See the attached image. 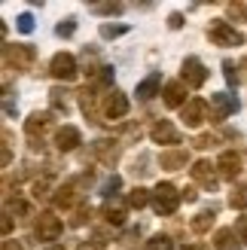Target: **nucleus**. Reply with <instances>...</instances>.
<instances>
[{
    "label": "nucleus",
    "instance_id": "nucleus-27",
    "mask_svg": "<svg viewBox=\"0 0 247 250\" xmlns=\"http://www.w3.org/2000/svg\"><path fill=\"white\" fill-rule=\"evenodd\" d=\"M125 31H128L125 24H101V37H104V40H113V37H122Z\"/></svg>",
    "mask_w": 247,
    "mask_h": 250
},
{
    "label": "nucleus",
    "instance_id": "nucleus-40",
    "mask_svg": "<svg viewBox=\"0 0 247 250\" xmlns=\"http://www.w3.org/2000/svg\"><path fill=\"white\" fill-rule=\"evenodd\" d=\"M238 70H244V80H247V58L241 61V64H238Z\"/></svg>",
    "mask_w": 247,
    "mask_h": 250
},
{
    "label": "nucleus",
    "instance_id": "nucleus-7",
    "mask_svg": "<svg viewBox=\"0 0 247 250\" xmlns=\"http://www.w3.org/2000/svg\"><path fill=\"white\" fill-rule=\"evenodd\" d=\"M205 116H207V101H202V98H192V101L180 110V119H183V125H189V128H199L205 122Z\"/></svg>",
    "mask_w": 247,
    "mask_h": 250
},
{
    "label": "nucleus",
    "instance_id": "nucleus-22",
    "mask_svg": "<svg viewBox=\"0 0 247 250\" xmlns=\"http://www.w3.org/2000/svg\"><path fill=\"white\" fill-rule=\"evenodd\" d=\"M95 153L101 156L107 165H113V162L119 159V146H113V141H98L95 144Z\"/></svg>",
    "mask_w": 247,
    "mask_h": 250
},
{
    "label": "nucleus",
    "instance_id": "nucleus-38",
    "mask_svg": "<svg viewBox=\"0 0 247 250\" xmlns=\"http://www.w3.org/2000/svg\"><path fill=\"white\" fill-rule=\"evenodd\" d=\"M101 247H104V241H101V238H95L92 244H82L80 250H101Z\"/></svg>",
    "mask_w": 247,
    "mask_h": 250
},
{
    "label": "nucleus",
    "instance_id": "nucleus-5",
    "mask_svg": "<svg viewBox=\"0 0 247 250\" xmlns=\"http://www.w3.org/2000/svg\"><path fill=\"white\" fill-rule=\"evenodd\" d=\"M211 110H214V119L220 122L232 113H238V98L229 92H217V95H211Z\"/></svg>",
    "mask_w": 247,
    "mask_h": 250
},
{
    "label": "nucleus",
    "instance_id": "nucleus-8",
    "mask_svg": "<svg viewBox=\"0 0 247 250\" xmlns=\"http://www.w3.org/2000/svg\"><path fill=\"white\" fill-rule=\"evenodd\" d=\"M80 144H82L80 128H73V125H64V128H58V134H55V146L61 149V153H70V149H77Z\"/></svg>",
    "mask_w": 247,
    "mask_h": 250
},
{
    "label": "nucleus",
    "instance_id": "nucleus-2",
    "mask_svg": "<svg viewBox=\"0 0 247 250\" xmlns=\"http://www.w3.org/2000/svg\"><path fill=\"white\" fill-rule=\"evenodd\" d=\"M207 37H211L217 46H241L244 43V37L232 28L229 21H214L211 28H207Z\"/></svg>",
    "mask_w": 247,
    "mask_h": 250
},
{
    "label": "nucleus",
    "instance_id": "nucleus-6",
    "mask_svg": "<svg viewBox=\"0 0 247 250\" xmlns=\"http://www.w3.org/2000/svg\"><path fill=\"white\" fill-rule=\"evenodd\" d=\"M61 220L55 217V214H40V220H37V238L40 241H58V235H61Z\"/></svg>",
    "mask_w": 247,
    "mask_h": 250
},
{
    "label": "nucleus",
    "instance_id": "nucleus-9",
    "mask_svg": "<svg viewBox=\"0 0 247 250\" xmlns=\"http://www.w3.org/2000/svg\"><path fill=\"white\" fill-rule=\"evenodd\" d=\"M150 134H153V141H156V144H171V146L180 144V131H177L171 122H165V119H159L153 128H150Z\"/></svg>",
    "mask_w": 247,
    "mask_h": 250
},
{
    "label": "nucleus",
    "instance_id": "nucleus-20",
    "mask_svg": "<svg viewBox=\"0 0 247 250\" xmlns=\"http://www.w3.org/2000/svg\"><path fill=\"white\" fill-rule=\"evenodd\" d=\"M238 232L235 229H220L217 232V238H214V247L217 250H238Z\"/></svg>",
    "mask_w": 247,
    "mask_h": 250
},
{
    "label": "nucleus",
    "instance_id": "nucleus-34",
    "mask_svg": "<svg viewBox=\"0 0 247 250\" xmlns=\"http://www.w3.org/2000/svg\"><path fill=\"white\" fill-rule=\"evenodd\" d=\"M235 232L241 235V241L247 244V217H238V223H235Z\"/></svg>",
    "mask_w": 247,
    "mask_h": 250
},
{
    "label": "nucleus",
    "instance_id": "nucleus-28",
    "mask_svg": "<svg viewBox=\"0 0 247 250\" xmlns=\"http://www.w3.org/2000/svg\"><path fill=\"white\" fill-rule=\"evenodd\" d=\"M119 186H122V177H116V174H113V177H110V180L104 183V189H101V192H104L107 202H110V198H113V195L119 192Z\"/></svg>",
    "mask_w": 247,
    "mask_h": 250
},
{
    "label": "nucleus",
    "instance_id": "nucleus-37",
    "mask_svg": "<svg viewBox=\"0 0 247 250\" xmlns=\"http://www.w3.org/2000/svg\"><path fill=\"white\" fill-rule=\"evenodd\" d=\"M180 198H186V202H195V198H199V192H195V189H192V186H186V189H183V192H180Z\"/></svg>",
    "mask_w": 247,
    "mask_h": 250
},
{
    "label": "nucleus",
    "instance_id": "nucleus-42",
    "mask_svg": "<svg viewBox=\"0 0 247 250\" xmlns=\"http://www.w3.org/2000/svg\"><path fill=\"white\" fill-rule=\"evenodd\" d=\"M189 250H211V247H202V244H195V247H189Z\"/></svg>",
    "mask_w": 247,
    "mask_h": 250
},
{
    "label": "nucleus",
    "instance_id": "nucleus-26",
    "mask_svg": "<svg viewBox=\"0 0 247 250\" xmlns=\"http://www.w3.org/2000/svg\"><path fill=\"white\" fill-rule=\"evenodd\" d=\"M144 250H171V238L168 235H153V238L144 244Z\"/></svg>",
    "mask_w": 247,
    "mask_h": 250
},
{
    "label": "nucleus",
    "instance_id": "nucleus-15",
    "mask_svg": "<svg viewBox=\"0 0 247 250\" xmlns=\"http://www.w3.org/2000/svg\"><path fill=\"white\" fill-rule=\"evenodd\" d=\"M49 128H52V116H49V113H40V110H37V113H31V119L24 122V131H28L31 137H37V134L43 137Z\"/></svg>",
    "mask_w": 247,
    "mask_h": 250
},
{
    "label": "nucleus",
    "instance_id": "nucleus-41",
    "mask_svg": "<svg viewBox=\"0 0 247 250\" xmlns=\"http://www.w3.org/2000/svg\"><path fill=\"white\" fill-rule=\"evenodd\" d=\"M3 250H19V244H12V241H6V244H3Z\"/></svg>",
    "mask_w": 247,
    "mask_h": 250
},
{
    "label": "nucleus",
    "instance_id": "nucleus-29",
    "mask_svg": "<svg viewBox=\"0 0 247 250\" xmlns=\"http://www.w3.org/2000/svg\"><path fill=\"white\" fill-rule=\"evenodd\" d=\"M223 77H226L229 85H238V80H241V77H238V67L232 64V61H223Z\"/></svg>",
    "mask_w": 247,
    "mask_h": 250
},
{
    "label": "nucleus",
    "instance_id": "nucleus-43",
    "mask_svg": "<svg viewBox=\"0 0 247 250\" xmlns=\"http://www.w3.org/2000/svg\"><path fill=\"white\" fill-rule=\"evenodd\" d=\"M49 250H64V247H49Z\"/></svg>",
    "mask_w": 247,
    "mask_h": 250
},
{
    "label": "nucleus",
    "instance_id": "nucleus-36",
    "mask_svg": "<svg viewBox=\"0 0 247 250\" xmlns=\"http://www.w3.org/2000/svg\"><path fill=\"white\" fill-rule=\"evenodd\" d=\"M226 9H229V16H238V19H241L244 12H247V6H244V3H229Z\"/></svg>",
    "mask_w": 247,
    "mask_h": 250
},
{
    "label": "nucleus",
    "instance_id": "nucleus-14",
    "mask_svg": "<svg viewBox=\"0 0 247 250\" xmlns=\"http://www.w3.org/2000/svg\"><path fill=\"white\" fill-rule=\"evenodd\" d=\"M186 162H189L186 149H168V153L159 156V165L165 171H180V168H186Z\"/></svg>",
    "mask_w": 247,
    "mask_h": 250
},
{
    "label": "nucleus",
    "instance_id": "nucleus-16",
    "mask_svg": "<svg viewBox=\"0 0 247 250\" xmlns=\"http://www.w3.org/2000/svg\"><path fill=\"white\" fill-rule=\"evenodd\" d=\"M6 61L24 70V67L34 61V49H31V46H6Z\"/></svg>",
    "mask_w": 247,
    "mask_h": 250
},
{
    "label": "nucleus",
    "instance_id": "nucleus-21",
    "mask_svg": "<svg viewBox=\"0 0 247 250\" xmlns=\"http://www.w3.org/2000/svg\"><path fill=\"white\" fill-rule=\"evenodd\" d=\"M214 220H217V210H214V208H207V210H202V214H199V217H195V220L189 223V229L202 235V232H207V229L214 226Z\"/></svg>",
    "mask_w": 247,
    "mask_h": 250
},
{
    "label": "nucleus",
    "instance_id": "nucleus-39",
    "mask_svg": "<svg viewBox=\"0 0 247 250\" xmlns=\"http://www.w3.org/2000/svg\"><path fill=\"white\" fill-rule=\"evenodd\" d=\"M168 24H171V28H180V24H183V16H177V12H174V16L168 19Z\"/></svg>",
    "mask_w": 247,
    "mask_h": 250
},
{
    "label": "nucleus",
    "instance_id": "nucleus-10",
    "mask_svg": "<svg viewBox=\"0 0 247 250\" xmlns=\"http://www.w3.org/2000/svg\"><path fill=\"white\" fill-rule=\"evenodd\" d=\"M217 168H220V174H223L226 180H235L238 174H241V159H238V153H235V149H226V153L220 156Z\"/></svg>",
    "mask_w": 247,
    "mask_h": 250
},
{
    "label": "nucleus",
    "instance_id": "nucleus-24",
    "mask_svg": "<svg viewBox=\"0 0 247 250\" xmlns=\"http://www.w3.org/2000/svg\"><path fill=\"white\" fill-rule=\"evenodd\" d=\"M125 202H128V208H138V210H141L146 202H150V192H146L144 186H138V189H131V192H128Z\"/></svg>",
    "mask_w": 247,
    "mask_h": 250
},
{
    "label": "nucleus",
    "instance_id": "nucleus-4",
    "mask_svg": "<svg viewBox=\"0 0 247 250\" xmlns=\"http://www.w3.org/2000/svg\"><path fill=\"white\" fill-rule=\"evenodd\" d=\"M183 83L189 85V89H202L207 83V67L202 64L199 58H186L183 61Z\"/></svg>",
    "mask_w": 247,
    "mask_h": 250
},
{
    "label": "nucleus",
    "instance_id": "nucleus-18",
    "mask_svg": "<svg viewBox=\"0 0 247 250\" xmlns=\"http://www.w3.org/2000/svg\"><path fill=\"white\" fill-rule=\"evenodd\" d=\"M80 202V189H77V180H70V183H64L61 189L55 192V205L58 208H73Z\"/></svg>",
    "mask_w": 247,
    "mask_h": 250
},
{
    "label": "nucleus",
    "instance_id": "nucleus-32",
    "mask_svg": "<svg viewBox=\"0 0 247 250\" xmlns=\"http://www.w3.org/2000/svg\"><path fill=\"white\" fill-rule=\"evenodd\" d=\"M19 31L21 34H31L34 31V19L28 16V12H21V16H19Z\"/></svg>",
    "mask_w": 247,
    "mask_h": 250
},
{
    "label": "nucleus",
    "instance_id": "nucleus-31",
    "mask_svg": "<svg viewBox=\"0 0 247 250\" xmlns=\"http://www.w3.org/2000/svg\"><path fill=\"white\" fill-rule=\"evenodd\" d=\"M73 31H77V21H73V19H64V21H61L58 28H55V34H58V37H70Z\"/></svg>",
    "mask_w": 247,
    "mask_h": 250
},
{
    "label": "nucleus",
    "instance_id": "nucleus-13",
    "mask_svg": "<svg viewBox=\"0 0 247 250\" xmlns=\"http://www.w3.org/2000/svg\"><path fill=\"white\" fill-rule=\"evenodd\" d=\"M186 83H168L165 85V107H186Z\"/></svg>",
    "mask_w": 247,
    "mask_h": 250
},
{
    "label": "nucleus",
    "instance_id": "nucleus-12",
    "mask_svg": "<svg viewBox=\"0 0 247 250\" xmlns=\"http://www.w3.org/2000/svg\"><path fill=\"white\" fill-rule=\"evenodd\" d=\"M192 180H199L202 186H205V189H214V186H217V174H214V165H211V162H195V165H192Z\"/></svg>",
    "mask_w": 247,
    "mask_h": 250
},
{
    "label": "nucleus",
    "instance_id": "nucleus-33",
    "mask_svg": "<svg viewBox=\"0 0 247 250\" xmlns=\"http://www.w3.org/2000/svg\"><path fill=\"white\" fill-rule=\"evenodd\" d=\"M192 144L199 146V149H205V146H211V144H217V137H211V134H199V137H195Z\"/></svg>",
    "mask_w": 247,
    "mask_h": 250
},
{
    "label": "nucleus",
    "instance_id": "nucleus-1",
    "mask_svg": "<svg viewBox=\"0 0 247 250\" xmlns=\"http://www.w3.org/2000/svg\"><path fill=\"white\" fill-rule=\"evenodd\" d=\"M177 205H180V192H177L171 183H159L156 192H153V208H156V214L171 217V214L177 210Z\"/></svg>",
    "mask_w": 247,
    "mask_h": 250
},
{
    "label": "nucleus",
    "instance_id": "nucleus-35",
    "mask_svg": "<svg viewBox=\"0 0 247 250\" xmlns=\"http://www.w3.org/2000/svg\"><path fill=\"white\" fill-rule=\"evenodd\" d=\"M49 195V183H34V198H46Z\"/></svg>",
    "mask_w": 247,
    "mask_h": 250
},
{
    "label": "nucleus",
    "instance_id": "nucleus-23",
    "mask_svg": "<svg viewBox=\"0 0 247 250\" xmlns=\"http://www.w3.org/2000/svg\"><path fill=\"white\" fill-rule=\"evenodd\" d=\"M49 101H52L55 113H67V110H70V98H67L64 89H52V92H49Z\"/></svg>",
    "mask_w": 247,
    "mask_h": 250
},
{
    "label": "nucleus",
    "instance_id": "nucleus-17",
    "mask_svg": "<svg viewBox=\"0 0 247 250\" xmlns=\"http://www.w3.org/2000/svg\"><path fill=\"white\" fill-rule=\"evenodd\" d=\"M125 205H128V202H119V198L107 202V205H104V220L113 223V226H122V223H125V214H128Z\"/></svg>",
    "mask_w": 247,
    "mask_h": 250
},
{
    "label": "nucleus",
    "instance_id": "nucleus-30",
    "mask_svg": "<svg viewBox=\"0 0 247 250\" xmlns=\"http://www.w3.org/2000/svg\"><path fill=\"white\" fill-rule=\"evenodd\" d=\"M92 12H98V16H116V12H122V6L119 3H98V6H92Z\"/></svg>",
    "mask_w": 247,
    "mask_h": 250
},
{
    "label": "nucleus",
    "instance_id": "nucleus-3",
    "mask_svg": "<svg viewBox=\"0 0 247 250\" xmlns=\"http://www.w3.org/2000/svg\"><path fill=\"white\" fill-rule=\"evenodd\" d=\"M49 70H52L55 80L70 83L73 77H77V58H73L70 52H58V55H52V61H49Z\"/></svg>",
    "mask_w": 247,
    "mask_h": 250
},
{
    "label": "nucleus",
    "instance_id": "nucleus-11",
    "mask_svg": "<svg viewBox=\"0 0 247 250\" xmlns=\"http://www.w3.org/2000/svg\"><path fill=\"white\" fill-rule=\"evenodd\" d=\"M104 113H107V119H122L128 113V98L122 95V92H113L104 101Z\"/></svg>",
    "mask_w": 247,
    "mask_h": 250
},
{
    "label": "nucleus",
    "instance_id": "nucleus-19",
    "mask_svg": "<svg viewBox=\"0 0 247 250\" xmlns=\"http://www.w3.org/2000/svg\"><path fill=\"white\" fill-rule=\"evenodd\" d=\"M159 85H162V73H150L144 83H138V98L141 101H150V98L159 92Z\"/></svg>",
    "mask_w": 247,
    "mask_h": 250
},
{
    "label": "nucleus",
    "instance_id": "nucleus-25",
    "mask_svg": "<svg viewBox=\"0 0 247 250\" xmlns=\"http://www.w3.org/2000/svg\"><path fill=\"white\" fill-rule=\"evenodd\" d=\"M229 205H232V208H238V210H244V208H247V186H235V189H232Z\"/></svg>",
    "mask_w": 247,
    "mask_h": 250
}]
</instances>
